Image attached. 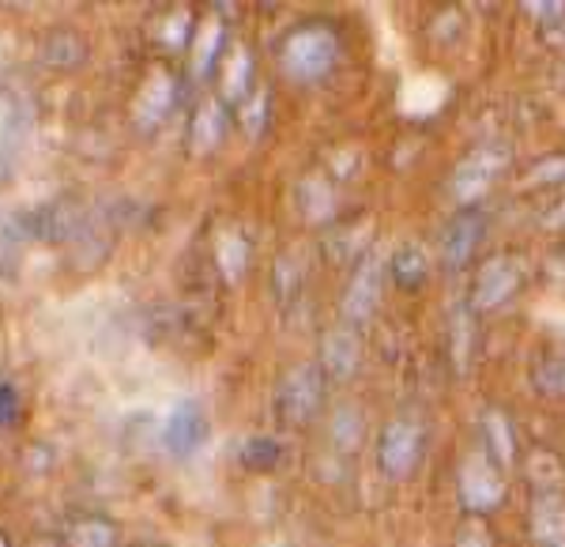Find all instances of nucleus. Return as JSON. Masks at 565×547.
Segmentation results:
<instances>
[{
    "mask_svg": "<svg viewBox=\"0 0 565 547\" xmlns=\"http://www.w3.org/2000/svg\"><path fill=\"white\" fill-rule=\"evenodd\" d=\"M279 69L295 84H321L343 57V34L332 20H302L279 39Z\"/></svg>",
    "mask_w": 565,
    "mask_h": 547,
    "instance_id": "obj_1",
    "label": "nucleus"
},
{
    "mask_svg": "<svg viewBox=\"0 0 565 547\" xmlns=\"http://www.w3.org/2000/svg\"><path fill=\"white\" fill-rule=\"evenodd\" d=\"M426 457V423L415 412L392 415L377 434V472L396 483L412 480Z\"/></svg>",
    "mask_w": 565,
    "mask_h": 547,
    "instance_id": "obj_2",
    "label": "nucleus"
},
{
    "mask_svg": "<svg viewBox=\"0 0 565 547\" xmlns=\"http://www.w3.org/2000/svg\"><path fill=\"white\" fill-rule=\"evenodd\" d=\"M324 393H328V378L321 367H290L279 378L276 389V415L282 427H309L324 408Z\"/></svg>",
    "mask_w": 565,
    "mask_h": 547,
    "instance_id": "obj_3",
    "label": "nucleus"
},
{
    "mask_svg": "<svg viewBox=\"0 0 565 547\" xmlns=\"http://www.w3.org/2000/svg\"><path fill=\"white\" fill-rule=\"evenodd\" d=\"M457 495H460V506L468 517H487L505 503V495H509L505 472L487 457L482 445L463 457L460 472H457Z\"/></svg>",
    "mask_w": 565,
    "mask_h": 547,
    "instance_id": "obj_4",
    "label": "nucleus"
},
{
    "mask_svg": "<svg viewBox=\"0 0 565 547\" xmlns=\"http://www.w3.org/2000/svg\"><path fill=\"white\" fill-rule=\"evenodd\" d=\"M509 144L501 140H490V144H479V148H471L463 159L457 162V170H452V197L460 200L463 208H476L482 197L494 189V181L509 170Z\"/></svg>",
    "mask_w": 565,
    "mask_h": 547,
    "instance_id": "obj_5",
    "label": "nucleus"
},
{
    "mask_svg": "<svg viewBox=\"0 0 565 547\" xmlns=\"http://www.w3.org/2000/svg\"><path fill=\"white\" fill-rule=\"evenodd\" d=\"M385 276H388V264H381L377 253H366V257L354 261L351 280L343 284V295H340L343 325L362 328L377 314L381 295H385Z\"/></svg>",
    "mask_w": 565,
    "mask_h": 547,
    "instance_id": "obj_6",
    "label": "nucleus"
},
{
    "mask_svg": "<svg viewBox=\"0 0 565 547\" xmlns=\"http://www.w3.org/2000/svg\"><path fill=\"white\" fill-rule=\"evenodd\" d=\"M521 287H524V264L516 257H509V253H494V257H487L479 264L468 303L476 314H490V309L505 306Z\"/></svg>",
    "mask_w": 565,
    "mask_h": 547,
    "instance_id": "obj_7",
    "label": "nucleus"
},
{
    "mask_svg": "<svg viewBox=\"0 0 565 547\" xmlns=\"http://www.w3.org/2000/svg\"><path fill=\"white\" fill-rule=\"evenodd\" d=\"M178 76L174 69L167 65H154L148 76H143L140 91H136V106H132V117H136V129L143 133H154L162 122L170 117V109L178 103Z\"/></svg>",
    "mask_w": 565,
    "mask_h": 547,
    "instance_id": "obj_8",
    "label": "nucleus"
},
{
    "mask_svg": "<svg viewBox=\"0 0 565 547\" xmlns=\"http://www.w3.org/2000/svg\"><path fill=\"white\" fill-rule=\"evenodd\" d=\"M482 239H487V215H482L479 208H463V212L452 215L441 231V264L452 272L471 264Z\"/></svg>",
    "mask_w": 565,
    "mask_h": 547,
    "instance_id": "obj_9",
    "label": "nucleus"
},
{
    "mask_svg": "<svg viewBox=\"0 0 565 547\" xmlns=\"http://www.w3.org/2000/svg\"><path fill=\"white\" fill-rule=\"evenodd\" d=\"M328 381H351L362 367V336L354 325H332L321 336V362Z\"/></svg>",
    "mask_w": 565,
    "mask_h": 547,
    "instance_id": "obj_10",
    "label": "nucleus"
},
{
    "mask_svg": "<svg viewBox=\"0 0 565 547\" xmlns=\"http://www.w3.org/2000/svg\"><path fill=\"white\" fill-rule=\"evenodd\" d=\"M207 442V415L196 400H178L167 415V427H162V445H167L174 457H193L200 445Z\"/></svg>",
    "mask_w": 565,
    "mask_h": 547,
    "instance_id": "obj_11",
    "label": "nucleus"
},
{
    "mask_svg": "<svg viewBox=\"0 0 565 547\" xmlns=\"http://www.w3.org/2000/svg\"><path fill=\"white\" fill-rule=\"evenodd\" d=\"M527 533L535 547H565V491H532Z\"/></svg>",
    "mask_w": 565,
    "mask_h": 547,
    "instance_id": "obj_12",
    "label": "nucleus"
},
{
    "mask_svg": "<svg viewBox=\"0 0 565 547\" xmlns=\"http://www.w3.org/2000/svg\"><path fill=\"white\" fill-rule=\"evenodd\" d=\"M298 212H302L306 223L313 227H332L335 212H340V193H335V181L328 178V170H309V175L298 181Z\"/></svg>",
    "mask_w": 565,
    "mask_h": 547,
    "instance_id": "obj_13",
    "label": "nucleus"
},
{
    "mask_svg": "<svg viewBox=\"0 0 565 547\" xmlns=\"http://www.w3.org/2000/svg\"><path fill=\"white\" fill-rule=\"evenodd\" d=\"M479 431H482V450H487V457L494 461L501 472H505L509 464H516L521 442H516V427L505 408H487L479 419Z\"/></svg>",
    "mask_w": 565,
    "mask_h": 547,
    "instance_id": "obj_14",
    "label": "nucleus"
},
{
    "mask_svg": "<svg viewBox=\"0 0 565 547\" xmlns=\"http://www.w3.org/2000/svg\"><path fill=\"white\" fill-rule=\"evenodd\" d=\"M226 129H231V106L223 98H204L196 106L193 122H189V151L193 155H207L223 144Z\"/></svg>",
    "mask_w": 565,
    "mask_h": 547,
    "instance_id": "obj_15",
    "label": "nucleus"
},
{
    "mask_svg": "<svg viewBox=\"0 0 565 547\" xmlns=\"http://www.w3.org/2000/svg\"><path fill=\"white\" fill-rule=\"evenodd\" d=\"M476 309H471V303H457L449 314V359L457 374H468V367L476 362Z\"/></svg>",
    "mask_w": 565,
    "mask_h": 547,
    "instance_id": "obj_16",
    "label": "nucleus"
},
{
    "mask_svg": "<svg viewBox=\"0 0 565 547\" xmlns=\"http://www.w3.org/2000/svg\"><path fill=\"white\" fill-rule=\"evenodd\" d=\"M226 53V27H223V15L207 12L204 20L196 23V34H193V76H212V69L218 65V57Z\"/></svg>",
    "mask_w": 565,
    "mask_h": 547,
    "instance_id": "obj_17",
    "label": "nucleus"
},
{
    "mask_svg": "<svg viewBox=\"0 0 565 547\" xmlns=\"http://www.w3.org/2000/svg\"><path fill=\"white\" fill-rule=\"evenodd\" d=\"M87 39L72 27H57L42 39V61L57 72H76L87 61Z\"/></svg>",
    "mask_w": 565,
    "mask_h": 547,
    "instance_id": "obj_18",
    "label": "nucleus"
},
{
    "mask_svg": "<svg viewBox=\"0 0 565 547\" xmlns=\"http://www.w3.org/2000/svg\"><path fill=\"white\" fill-rule=\"evenodd\" d=\"M121 528L106 514H79L65 528V547H117Z\"/></svg>",
    "mask_w": 565,
    "mask_h": 547,
    "instance_id": "obj_19",
    "label": "nucleus"
},
{
    "mask_svg": "<svg viewBox=\"0 0 565 547\" xmlns=\"http://www.w3.org/2000/svg\"><path fill=\"white\" fill-rule=\"evenodd\" d=\"M388 280L399 291H418L426 280H430V253H426L418 242L399 245V250L388 257Z\"/></svg>",
    "mask_w": 565,
    "mask_h": 547,
    "instance_id": "obj_20",
    "label": "nucleus"
},
{
    "mask_svg": "<svg viewBox=\"0 0 565 547\" xmlns=\"http://www.w3.org/2000/svg\"><path fill=\"white\" fill-rule=\"evenodd\" d=\"M532 386L546 400H565V344H551L532 359Z\"/></svg>",
    "mask_w": 565,
    "mask_h": 547,
    "instance_id": "obj_21",
    "label": "nucleus"
},
{
    "mask_svg": "<svg viewBox=\"0 0 565 547\" xmlns=\"http://www.w3.org/2000/svg\"><path fill=\"white\" fill-rule=\"evenodd\" d=\"M257 91V84H253V57L245 45H231V57H226L223 65V103L226 106H242L245 98Z\"/></svg>",
    "mask_w": 565,
    "mask_h": 547,
    "instance_id": "obj_22",
    "label": "nucleus"
},
{
    "mask_svg": "<svg viewBox=\"0 0 565 547\" xmlns=\"http://www.w3.org/2000/svg\"><path fill=\"white\" fill-rule=\"evenodd\" d=\"M215 269L226 284H242L245 272H249V242H245L242 231H223L215 242Z\"/></svg>",
    "mask_w": 565,
    "mask_h": 547,
    "instance_id": "obj_23",
    "label": "nucleus"
},
{
    "mask_svg": "<svg viewBox=\"0 0 565 547\" xmlns=\"http://www.w3.org/2000/svg\"><path fill=\"white\" fill-rule=\"evenodd\" d=\"M527 483H532V491H565L562 453L546 450V445H535V450L527 453Z\"/></svg>",
    "mask_w": 565,
    "mask_h": 547,
    "instance_id": "obj_24",
    "label": "nucleus"
},
{
    "mask_svg": "<svg viewBox=\"0 0 565 547\" xmlns=\"http://www.w3.org/2000/svg\"><path fill=\"white\" fill-rule=\"evenodd\" d=\"M282 457H287V450H282V442L276 434H249L238 450V461L249 472H276Z\"/></svg>",
    "mask_w": 565,
    "mask_h": 547,
    "instance_id": "obj_25",
    "label": "nucleus"
},
{
    "mask_svg": "<svg viewBox=\"0 0 565 547\" xmlns=\"http://www.w3.org/2000/svg\"><path fill=\"white\" fill-rule=\"evenodd\" d=\"M366 239H370V223H362L359 231H351V227H343V223H332L328 227V234H324V250H328V257L332 261H359V257H366Z\"/></svg>",
    "mask_w": 565,
    "mask_h": 547,
    "instance_id": "obj_26",
    "label": "nucleus"
},
{
    "mask_svg": "<svg viewBox=\"0 0 565 547\" xmlns=\"http://www.w3.org/2000/svg\"><path fill=\"white\" fill-rule=\"evenodd\" d=\"M366 438V419H362L359 408L343 404L340 412L332 415V445L340 453H354Z\"/></svg>",
    "mask_w": 565,
    "mask_h": 547,
    "instance_id": "obj_27",
    "label": "nucleus"
},
{
    "mask_svg": "<svg viewBox=\"0 0 565 547\" xmlns=\"http://www.w3.org/2000/svg\"><path fill=\"white\" fill-rule=\"evenodd\" d=\"M268 114H271V103H268V91L264 87L253 91L242 106H234V117H238V125L249 136H260L264 129H268Z\"/></svg>",
    "mask_w": 565,
    "mask_h": 547,
    "instance_id": "obj_28",
    "label": "nucleus"
},
{
    "mask_svg": "<svg viewBox=\"0 0 565 547\" xmlns=\"http://www.w3.org/2000/svg\"><path fill=\"white\" fill-rule=\"evenodd\" d=\"M524 186H535V189H551V186L558 189V186H565V151L535 159L532 167H527V175H524Z\"/></svg>",
    "mask_w": 565,
    "mask_h": 547,
    "instance_id": "obj_29",
    "label": "nucleus"
},
{
    "mask_svg": "<svg viewBox=\"0 0 565 547\" xmlns=\"http://www.w3.org/2000/svg\"><path fill=\"white\" fill-rule=\"evenodd\" d=\"M271 287H276L279 303H290V298L298 295V287H302V264H298V257L279 253L276 269H271Z\"/></svg>",
    "mask_w": 565,
    "mask_h": 547,
    "instance_id": "obj_30",
    "label": "nucleus"
},
{
    "mask_svg": "<svg viewBox=\"0 0 565 547\" xmlns=\"http://www.w3.org/2000/svg\"><path fill=\"white\" fill-rule=\"evenodd\" d=\"M193 34H196V15L189 12V8H174L167 27H162V45H170V50H185V45L193 42Z\"/></svg>",
    "mask_w": 565,
    "mask_h": 547,
    "instance_id": "obj_31",
    "label": "nucleus"
},
{
    "mask_svg": "<svg viewBox=\"0 0 565 547\" xmlns=\"http://www.w3.org/2000/svg\"><path fill=\"white\" fill-rule=\"evenodd\" d=\"M452 547H498V544H494V533H490L487 517L463 514V522L457 525V533H452Z\"/></svg>",
    "mask_w": 565,
    "mask_h": 547,
    "instance_id": "obj_32",
    "label": "nucleus"
},
{
    "mask_svg": "<svg viewBox=\"0 0 565 547\" xmlns=\"http://www.w3.org/2000/svg\"><path fill=\"white\" fill-rule=\"evenodd\" d=\"M20 423V389L12 381H0V431H12Z\"/></svg>",
    "mask_w": 565,
    "mask_h": 547,
    "instance_id": "obj_33",
    "label": "nucleus"
},
{
    "mask_svg": "<svg viewBox=\"0 0 565 547\" xmlns=\"http://www.w3.org/2000/svg\"><path fill=\"white\" fill-rule=\"evenodd\" d=\"M521 8H524V15L540 20V27L554 23V20H562V15H565V4H562V0H527V4H521Z\"/></svg>",
    "mask_w": 565,
    "mask_h": 547,
    "instance_id": "obj_34",
    "label": "nucleus"
},
{
    "mask_svg": "<svg viewBox=\"0 0 565 547\" xmlns=\"http://www.w3.org/2000/svg\"><path fill=\"white\" fill-rule=\"evenodd\" d=\"M543 231H554V234H565V197L562 200H554L551 208L543 212Z\"/></svg>",
    "mask_w": 565,
    "mask_h": 547,
    "instance_id": "obj_35",
    "label": "nucleus"
},
{
    "mask_svg": "<svg viewBox=\"0 0 565 547\" xmlns=\"http://www.w3.org/2000/svg\"><path fill=\"white\" fill-rule=\"evenodd\" d=\"M546 276H551L554 284H565V245H558V250L546 257Z\"/></svg>",
    "mask_w": 565,
    "mask_h": 547,
    "instance_id": "obj_36",
    "label": "nucleus"
},
{
    "mask_svg": "<svg viewBox=\"0 0 565 547\" xmlns=\"http://www.w3.org/2000/svg\"><path fill=\"white\" fill-rule=\"evenodd\" d=\"M543 39H546V45H565V15L543 27Z\"/></svg>",
    "mask_w": 565,
    "mask_h": 547,
    "instance_id": "obj_37",
    "label": "nucleus"
},
{
    "mask_svg": "<svg viewBox=\"0 0 565 547\" xmlns=\"http://www.w3.org/2000/svg\"><path fill=\"white\" fill-rule=\"evenodd\" d=\"M31 547H61L57 540H50V536H42V540H34Z\"/></svg>",
    "mask_w": 565,
    "mask_h": 547,
    "instance_id": "obj_38",
    "label": "nucleus"
},
{
    "mask_svg": "<svg viewBox=\"0 0 565 547\" xmlns=\"http://www.w3.org/2000/svg\"><path fill=\"white\" fill-rule=\"evenodd\" d=\"M132 547H170V544H159V540H136Z\"/></svg>",
    "mask_w": 565,
    "mask_h": 547,
    "instance_id": "obj_39",
    "label": "nucleus"
},
{
    "mask_svg": "<svg viewBox=\"0 0 565 547\" xmlns=\"http://www.w3.org/2000/svg\"><path fill=\"white\" fill-rule=\"evenodd\" d=\"M0 547H12V540H8V533L0 528Z\"/></svg>",
    "mask_w": 565,
    "mask_h": 547,
    "instance_id": "obj_40",
    "label": "nucleus"
}]
</instances>
